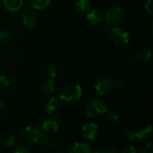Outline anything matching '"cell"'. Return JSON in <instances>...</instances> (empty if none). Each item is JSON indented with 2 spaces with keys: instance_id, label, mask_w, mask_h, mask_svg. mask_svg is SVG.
I'll return each mask as SVG.
<instances>
[{
  "instance_id": "cell-30",
  "label": "cell",
  "mask_w": 153,
  "mask_h": 153,
  "mask_svg": "<svg viewBox=\"0 0 153 153\" xmlns=\"http://www.w3.org/2000/svg\"><path fill=\"white\" fill-rule=\"evenodd\" d=\"M144 7L146 9V11L149 13V14H152V10H153V4H152V0H148L146 1L145 5H144Z\"/></svg>"
},
{
  "instance_id": "cell-20",
  "label": "cell",
  "mask_w": 153,
  "mask_h": 153,
  "mask_svg": "<svg viewBox=\"0 0 153 153\" xmlns=\"http://www.w3.org/2000/svg\"><path fill=\"white\" fill-rule=\"evenodd\" d=\"M106 118L108 120V122L111 123V124H115L117 122L119 121V114L117 111H109V112H106Z\"/></svg>"
},
{
  "instance_id": "cell-3",
  "label": "cell",
  "mask_w": 153,
  "mask_h": 153,
  "mask_svg": "<svg viewBox=\"0 0 153 153\" xmlns=\"http://www.w3.org/2000/svg\"><path fill=\"white\" fill-rule=\"evenodd\" d=\"M22 139L29 144H36L41 141L44 134L38 127L34 125L26 126L22 133Z\"/></svg>"
},
{
  "instance_id": "cell-12",
  "label": "cell",
  "mask_w": 153,
  "mask_h": 153,
  "mask_svg": "<svg viewBox=\"0 0 153 153\" xmlns=\"http://www.w3.org/2000/svg\"><path fill=\"white\" fill-rule=\"evenodd\" d=\"M23 5V0H3V6L9 13L19 11Z\"/></svg>"
},
{
  "instance_id": "cell-18",
  "label": "cell",
  "mask_w": 153,
  "mask_h": 153,
  "mask_svg": "<svg viewBox=\"0 0 153 153\" xmlns=\"http://www.w3.org/2000/svg\"><path fill=\"white\" fill-rule=\"evenodd\" d=\"M91 4V0H74V7L81 13H84L89 10Z\"/></svg>"
},
{
  "instance_id": "cell-16",
  "label": "cell",
  "mask_w": 153,
  "mask_h": 153,
  "mask_svg": "<svg viewBox=\"0 0 153 153\" xmlns=\"http://www.w3.org/2000/svg\"><path fill=\"white\" fill-rule=\"evenodd\" d=\"M41 142H43L44 146L46 148H48V150L56 151L59 148V142H58L57 139L55 138L54 136H51V135L43 136V138L41 139Z\"/></svg>"
},
{
  "instance_id": "cell-1",
  "label": "cell",
  "mask_w": 153,
  "mask_h": 153,
  "mask_svg": "<svg viewBox=\"0 0 153 153\" xmlns=\"http://www.w3.org/2000/svg\"><path fill=\"white\" fill-rule=\"evenodd\" d=\"M83 90L79 84H71L63 87L59 93V99L65 102H76L82 96Z\"/></svg>"
},
{
  "instance_id": "cell-21",
  "label": "cell",
  "mask_w": 153,
  "mask_h": 153,
  "mask_svg": "<svg viewBox=\"0 0 153 153\" xmlns=\"http://www.w3.org/2000/svg\"><path fill=\"white\" fill-rule=\"evenodd\" d=\"M10 80L6 76L0 75V91L6 89L10 86Z\"/></svg>"
},
{
  "instance_id": "cell-14",
  "label": "cell",
  "mask_w": 153,
  "mask_h": 153,
  "mask_svg": "<svg viewBox=\"0 0 153 153\" xmlns=\"http://www.w3.org/2000/svg\"><path fill=\"white\" fill-rule=\"evenodd\" d=\"M86 20L92 25L100 24L103 21V14L97 9L91 10L86 14Z\"/></svg>"
},
{
  "instance_id": "cell-33",
  "label": "cell",
  "mask_w": 153,
  "mask_h": 153,
  "mask_svg": "<svg viewBox=\"0 0 153 153\" xmlns=\"http://www.w3.org/2000/svg\"><path fill=\"white\" fill-rule=\"evenodd\" d=\"M56 153H64V152H56Z\"/></svg>"
},
{
  "instance_id": "cell-19",
  "label": "cell",
  "mask_w": 153,
  "mask_h": 153,
  "mask_svg": "<svg viewBox=\"0 0 153 153\" xmlns=\"http://www.w3.org/2000/svg\"><path fill=\"white\" fill-rule=\"evenodd\" d=\"M56 89V83L54 81V78H49L48 80L45 81L42 84L41 90L44 94H51L55 91Z\"/></svg>"
},
{
  "instance_id": "cell-8",
  "label": "cell",
  "mask_w": 153,
  "mask_h": 153,
  "mask_svg": "<svg viewBox=\"0 0 153 153\" xmlns=\"http://www.w3.org/2000/svg\"><path fill=\"white\" fill-rule=\"evenodd\" d=\"M99 134V126L93 122H86L82 127V138L87 142H93Z\"/></svg>"
},
{
  "instance_id": "cell-10",
  "label": "cell",
  "mask_w": 153,
  "mask_h": 153,
  "mask_svg": "<svg viewBox=\"0 0 153 153\" xmlns=\"http://www.w3.org/2000/svg\"><path fill=\"white\" fill-rule=\"evenodd\" d=\"M22 21L25 27L32 29L37 24V16L34 11L30 8H25L22 13Z\"/></svg>"
},
{
  "instance_id": "cell-22",
  "label": "cell",
  "mask_w": 153,
  "mask_h": 153,
  "mask_svg": "<svg viewBox=\"0 0 153 153\" xmlns=\"http://www.w3.org/2000/svg\"><path fill=\"white\" fill-rule=\"evenodd\" d=\"M11 38V32L9 30L0 28V41H7Z\"/></svg>"
},
{
  "instance_id": "cell-28",
  "label": "cell",
  "mask_w": 153,
  "mask_h": 153,
  "mask_svg": "<svg viewBox=\"0 0 153 153\" xmlns=\"http://www.w3.org/2000/svg\"><path fill=\"white\" fill-rule=\"evenodd\" d=\"M93 153H117V151L113 148H104V149H98L96 151H93Z\"/></svg>"
},
{
  "instance_id": "cell-29",
  "label": "cell",
  "mask_w": 153,
  "mask_h": 153,
  "mask_svg": "<svg viewBox=\"0 0 153 153\" xmlns=\"http://www.w3.org/2000/svg\"><path fill=\"white\" fill-rule=\"evenodd\" d=\"M120 153H137V151L134 146L129 145V146H126V147L123 148Z\"/></svg>"
},
{
  "instance_id": "cell-31",
  "label": "cell",
  "mask_w": 153,
  "mask_h": 153,
  "mask_svg": "<svg viewBox=\"0 0 153 153\" xmlns=\"http://www.w3.org/2000/svg\"><path fill=\"white\" fill-rule=\"evenodd\" d=\"M108 26H109V25H108V24H101V25L100 26L99 30H100L101 32H106L108 31Z\"/></svg>"
},
{
  "instance_id": "cell-17",
  "label": "cell",
  "mask_w": 153,
  "mask_h": 153,
  "mask_svg": "<svg viewBox=\"0 0 153 153\" xmlns=\"http://www.w3.org/2000/svg\"><path fill=\"white\" fill-rule=\"evenodd\" d=\"M50 5V0H30V8L35 10L46 9Z\"/></svg>"
},
{
  "instance_id": "cell-5",
  "label": "cell",
  "mask_w": 153,
  "mask_h": 153,
  "mask_svg": "<svg viewBox=\"0 0 153 153\" xmlns=\"http://www.w3.org/2000/svg\"><path fill=\"white\" fill-rule=\"evenodd\" d=\"M152 127L151 124L144 125L140 128L138 131L128 130L126 133V137L129 141H138V142H146L152 135Z\"/></svg>"
},
{
  "instance_id": "cell-11",
  "label": "cell",
  "mask_w": 153,
  "mask_h": 153,
  "mask_svg": "<svg viewBox=\"0 0 153 153\" xmlns=\"http://www.w3.org/2000/svg\"><path fill=\"white\" fill-rule=\"evenodd\" d=\"M152 53L151 50H140L134 54L132 62L134 64L140 63V62H148L152 60Z\"/></svg>"
},
{
  "instance_id": "cell-32",
  "label": "cell",
  "mask_w": 153,
  "mask_h": 153,
  "mask_svg": "<svg viewBox=\"0 0 153 153\" xmlns=\"http://www.w3.org/2000/svg\"><path fill=\"white\" fill-rule=\"evenodd\" d=\"M4 107V103H3L2 101H0V112H2V111H3Z\"/></svg>"
},
{
  "instance_id": "cell-26",
  "label": "cell",
  "mask_w": 153,
  "mask_h": 153,
  "mask_svg": "<svg viewBox=\"0 0 153 153\" xmlns=\"http://www.w3.org/2000/svg\"><path fill=\"white\" fill-rule=\"evenodd\" d=\"M13 153H30V151L28 147L23 146V145H20V146H17L14 149Z\"/></svg>"
},
{
  "instance_id": "cell-2",
  "label": "cell",
  "mask_w": 153,
  "mask_h": 153,
  "mask_svg": "<svg viewBox=\"0 0 153 153\" xmlns=\"http://www.w3.org/2000/svg\"><path fill=\"white\" fill-rule=\"evenodd\" d=\"M107 111L108 106L102 100H92L86 106V115L90 118H99Z\"/></svg>"
},
{
  "instance_id": "cell-7",
  "label": "cell",
  "mask_w": 153,
  "mask_h": 153,
  "mask_svg": "<svg viewBox=\"0 0 153 153\" xmlns=\"http://www.w3.org/2000/svg\"><path fill=\"white\" fill-rule=\"evenodd\" d=\"M114 87V81L109 78H102L99 79L94 87L95 91L100 96H107L110 94Z\"/></svg>"
},
{
  "instance_id": "cell-24",
  "label": "cell",
  "mask_w": 153,
  "mask_h": 153,
  "mask_svg": "<svg viewBox=\"0 0 153 153\" xmlns=\"http://www.w3.org/2000/svg\"><path fill=\"white\" fill-rule=\"evenodd\" d=\"M16 142V137L14 135H9L4 139V145L7 147H12Z\"/></svg>"
},
{
  "instance_id": "cell-4",
  "label": "cell",
  "mask_w": 153,
  "mask_h": 153,
  "mask_svg": "<svg viewBox=\"0 0 153 153\" xmlns=\"http://www.w3.org/2000/svg\"><path fill=\"white\" fill-rule=\"evenodd\" d=\"M106 23L108 25L114 26L118 24L124 18V10L120 5H114L108 7L105 14Z\"/></svg>"
},
{
  "instance_id": "cell-13",
  "label": "cell",
  "mask_w": 153,
  "mask_h": 153,
  "mask_svg": "<svg viewBox=\"0 0 153 153\" xmlns=\"http://www.w3.org/2000/svg\"><path fill=\"white\" fill-rule=\"evenodd\" d=\"M68 153H93V149L89 143L75 142L71 146Z\"/></svg>"
},
{
  "instance_id": "cell-25",
  "label": "cell",
  "mask_w": 153,
  "mask_h": 153,
  "mask_svg": "<svg viewBox=\"0 0 153 153\" xmlns=\"http://www.w3.org/2000/svg\"><path fill=\"white\" fill-rule=\"evenodd\" d=\"M114 86H115L116 87L119 88V89H122V88L126 87V86H127V81H126V79H124V78H120V79L117 80V81L114 83Z\"/></svg>"
},
{
  "instance_id": "cell-9",
  "label": "cell",
  "mask_w": 153,
  "mask_h": 153,
  "mask_svg": "<svg viewBox=\"0 0 153 153\" xmlns=\"http://www.w3.org/2000/svg\"><path fill=\"white\" fill-rule=\"evenodd\" d=\"M60 124H61L60 119L56 115H52L47 118L46 120H44V122L42 123V130L48 134L54 133L58 131Z\"/></svg>"
},
{
  "instance_id": "cell-15",
  "label": "cell",
  "mask_w": 153,
  "mask_h": 153,
  "mask_svg": "<svg viewBox=\"0 0 153 153\" xmlns=\"http://www.w3.org/2000/svg\"><path fill=\"white\" fill-rule=\"evenodd\" d=\"M60 109V100L56 97H50L46 105V111L48 115H54Z\"/></svg>"
},
{
  "instance_id": "cell-27",
  "label": "cell",
  "mask_w": 153,
  "mask_h": 153,
  "mask_svg": "<svg viewBox=\"0 0 153 153\" xmlns=\"http://www.w3.org/2000/svg\"><path fill=\"white\" fill-rule=\"evenodd\" d=\"M141 153H153L152 144L151 142L146 143L141 150Z\"/></svg>"
},
{
  "instance_id": "cell-6",
  "label": "cell",
  "mask_w": 153,
  "mask_h": 153,
  "mask_svg": "<svg viewBox=\"0 0 153 153\" xmlns=\"http://www.w3.org/2000/svg\"><path fill=\"white\" fill-rule=\"evenodd\" d=\"M110 37L111 40L119 46L127 45L131 40L130 33L121 27H114L110 32Z\"/></svg>"
},
{
  "instance_id": "cell-23",
  "label": "cell",
  "mask_w": 153,
  "mask_h": 153,
  "mask_svg": "<svg viewBox=\"0 0 153 153\" xmlns=\"http://www.w3.org/2000/svg\"><path fill=\"white\" fill-rule=\"evenodd\" d=\"M57 69L54 65H49L46 69V74L49 78H54L56 76Z\"/></svg>"
}]
</instances>
